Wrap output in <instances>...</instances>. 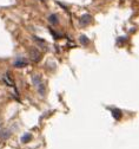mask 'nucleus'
Returning <instances> with one entry per match:
<instances>
[{
    "label": "nucleus",
    "mask_w": 139,
    "mask_h": 149,
    "mask_svg": "<svg viewBox=\"0 0 139 149\" xmlns=\"http://www.w3.org/2000/svg\"><path fill=\"white\" fill-rule=\"evenodd\" d=\"M33 84L37 88L39 94H40L41 96H44L45 95V83L43 82L41 77L39 76V74H35V76H33Z\"/></svg>",
    "instance_id": "nucleus-1"
},
{
    "label": "nucleus",
    "mask_w": 139,
    "mask_h": 149,
    "mask_svg": "<svg viewBox=\"0 0 139 149\" xmlns=\"http://www.w3.org/2000/svg\"><path fill=\"white\" fill-rule=\"evenodd\" d=\"M30 53H31V58H32L33 62H39V61H40L41 54H40V52H39L37 49H31Z\"/></svg>",
    "instance_id": "nucleus-2"
},
{
    "label": "nucleus",
    "mask_w": 139,
    "mask_h": 149,
    "mask_svg": "<svg viewBox=\"0 0 139 149\" xmlns=\"http://www.w3.org/2000/svg\"><path fill=\"white\" fill-rule=\"evenodd\" d=\"M91 22H92V17H91L90 14H84V15H82V18H80V24H82L83 26L89 25Z\"/></svg>",
    "instance_id": "nucleus-3"
},
{
    "label": "nucleus",
    "mask_w": 139,
    "mask_h": 149,
    "mask_svg": "<svg viewBox=\"0 0 139 149\" xmlns=\"http://www.w3.org/2000/svg\"><path fill=\"white\" fill-rule=\"evenodd\" d=\"M13 65H14L15 68H24V66L27 65V62H26L24 58H19V59H17V61L14 62Z\"/></svg>",
    "instance_id": "nucleus-4"
},
{
    "label": "nucleus",
    "mask_w": 139,
    "mask_h": 149,
    "mask_svg": "<svg viewBox=\"0 0 139 149\" xmlns=\"http://www.w3.org/2000/svg\"><path fill=\"white\" fill-rule=\"evenodd\" d=\"M111 113H112V115H113V117H114L115 120H120V117H122V111L119 110V109H112Z\"/></svg>",
    "instance_id": "nucleus-5"
},
{
    "label": "nucleus",
    "mask_w": 139,
    "mask_h": 149,
    "mask_svg": "<svg viewBox=\"0 0 139 149\" xmlns=\"http://www.w3.org/2000/svg\"><path fill=\"white\" fill-rule=\"evenodd\" d=\"M48 19H50V23H51L52 25H57V24L59 23V19H58V15H57V14H51Z\"/></svg>",
    "instance_id": "nucleus-6"
},
{
    "label": "nucleus",
    "mask_w": 139,
    "mask_h": 149,
    "mask_svg": "<svg viewBox=\"0 0 139 149\" xmlns=\"http://www.w3.org/2000/svg\"><path fill=\"white\" fill-rule=\"evenodd\" d=\"M80 43H82L84 46H87V45L90 44V39L87 38L85 34H82V37H80Z\"/></svg>",
    "instance_id": "nucleus-7"
},
{
    "label": "nucleus",
    "mask_w": 139,
    "mask_h": 149,
    "mask_svg": "<svg viewBox=\"0 0 139 149\" xmlns=\"http://www.w3.org/2000/svg\"><path fill=\"white\" fill-rule=\"evenodd\" d=\"M31 139H32V135H31V134H26V135L23 136L21 141H23V143H26V142H30Z\"/></svg>",
    "instance_id": "nucleus-8"
}]
</instances>
